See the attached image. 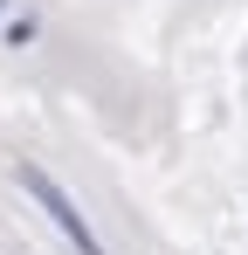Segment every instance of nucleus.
I'll list each match as a JSON object with an SVG mask.
<instances>
[{
	"mask_svg": "<svg viewBox=\"0 0 248 255\" xmlns=\"http://www.w3.org/2000/svg\"><path fill=\"white\" fill-rule=\"evenodd\" d=\"M14 179H21V193H28V200H35V207L48 214L62 235H69V249H76V255H104V242L90 235V221L76 214V200H69V193H62V186H55V179H48L35 159H21V166H14Z\"/></svg>",
	"mask_w": 248,
	"mask_h": 255,
	"instance_id": "nucleus-1",
	"label": "nucleus"
}]
</instances>
